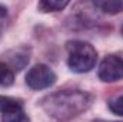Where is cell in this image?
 I'll list each match as a JSON object with an SVG mask.
<instances>
[{"instance_id":"1","label":"cell","mask_w":123,"mask_h":122,"mask_svg":"<svg viewBox=\"0 0 123 122\" xmlns=\"http://www.w3.org/2000/svg\"><path fill=\"white\" fill-rule=\"evenodd\" d=\"M92 99L87 92L83 91H59L43 98L40 105L53 119L67 122L85 112L90 106Z\"/></svg>"},{"instance_id":"2","label":"cell","mask_w":123,"mask_h":122,"mask_svg":"<svg viewBox=\"0 0 123 122\" xmlns=\"http://www.w3.org/2000/svg\"><path fill=\"white\" fill-rule=\"evenodd\" d=\"M67 65L76 73H86L96 65L97 52L90 43L83 40H72L67 43Z\"/></svg>"},{"instance_id":"3","label":"cell","mask_w":123,"mask_h":122,"mask_svg":"<svg viewBox=\"0 0 123 122\" xmlns=\"http://www.w3.org/2000/svg\"><path fill=\"white\" fill-rule=\"evenodd\" d=\"M56 82V73L46 65H36L33 66L26 75L27 86L34 91H42L50 88Z\"/></svg>"},{"instance_id":"4","label":"cell","mask_w":123,"mask_h":122,"mask_svg":"<svg viewBox=\"0 0 123 122\" xmlns=\"http://www.w3.org/2000/svg\"><path fill=\"white\" fill-rule=\"evenodd\" d=\"M97 75L103 82H116L123 79V56L107 55L100 63Z\"/></svg>"},{"instance_id":"5","label":"cell","mask_w":123,"mask_h":122,"mask_svg":"<svg viewBox=\"0 0 123 122\" xmlns=\"http://www.w3.org/2000/svg\"><path fill=\"white\" fill-rule=\"evenodd\" d=\"M1 122H30L22 105L16 101L1 112Z\"/></svg>"},{"instance_id":"6","label":"cell","mask_w":123,"mask_h":122,"mask_svg":"<svg viewBox=\"0 0 123 122\" xmlns=\"http://www.w3.org/2000/svg\"><path fill=\"white\" fill-rule=\"evenodd\" d=\"M69 4V1L66 0H43L37 4V7L42 10V12H59V10H63L66 6Z\"/></svg>"},{"instance_id":"7","label":"cell","mask_w":123,"mask_h":122,"mask_svg":"<svg viewBox=\"0 0 123 122\" xmlns=\"http://www.w3.org/2000/svg\"><path fill=\"white\" fill-rule=\"evenodd\" d=\"M14 81L13 70L6 65L0 62V86H10Z\"/></svg>"},{"instance_id":"8","label":"cell","mask_w":123,"mask_h":122,"mask_svg":"<svg viewBox=\"0 0 123 122\" xmlns=\"http://www.w3.org/2000/svg\"><path fill=\"white\" fill-rule=\"evenodd\" d=\"M96 6L100 7L103 12L110 13V14L123 12V1L122 0H119V1H99V3H96Z\"/></svg>"},{"instance_id":"9","label":"cell","mask_w":123,"mask_h":122,"mask_svg":"<svg viewBox=\"0 0 123 122\" xmlns=\"http://www.w3.org/2000/svg\"><path fill=\"white\" fill-rule=\"evenodd\" d=\"M109 109H110L113 114H116V115H119V116H123V95L113 98V99L109 102Z\"/></svg>"},{"instance_id":"10","label":"cell","mask_w":123,"mask_h":122,"mask_svg":"<svg viewBox=\"0 0 123 122\" xmlns=\"http://www.w3.org/2000/svg\"><path fill=\"white\" fill-rule=\"evenodd\" d=\"M14 102H16V99L9 98V96H1V95H0V112H3L7 106H10V105L14 103Z\"/></svg>"},{"instance_id":"11","label":"cell","mask_w":123,"mask_h":122,"mask_svg":"<svg viewBox=\"0 0 123 122\" xmlns=\"http://www.w3.org/2000/svg\"><path fill=\"white\" fill-rule=\"evenodd\" d=\"M4 16H6V9L0 6V20H1V19H3Z\"/></svg>"},{"instance_id":"12","label":"cell","mask_w":123,"mask_h":122,"mask_svg":"<svg viewBox=\"0 0 123 122\" xmlns=\"http://www.w3.org/2000/svg\"><path fill=\"white\" fill-rule=\"evenodd\" d=\"M93 122H117V121H102V119H96V121Z\"/></svg>"},{"instance_id":"13","label":"cell","mask_w":123,"mask_h":122,"mask_svg":"<svg viewBox=\"0 0 123 122\" xmlns=\"http://www.w3.org/2000/svg\"><path fill=\"white\" fill-rule=\"evenodd\" d=\"M122 34H123V26H122Z\"/></svg>"}]
</instances>
